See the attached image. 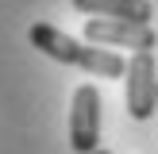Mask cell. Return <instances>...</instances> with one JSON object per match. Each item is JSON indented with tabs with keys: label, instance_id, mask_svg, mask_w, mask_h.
Instances as JSON below:
<instances>
[{
	"label": "cell",
	"instance_id": "1",
	"mask_svg": "<svg viewBox=\"0 0 158 154\" xmlns=\"http://www.w3.org/2000/svg\"><path fill=\"white\" fill-rule=\"evenodd\" d=\"M27 43L35 50H43L46 58L62 62V66H77L85 73H93V77H127V62L116 50H108V46H85L73 35L50 27V23H31Z\"/></svg>",
	"mask_w": 158,
	"mask_h": 154
},
{
	"label": "cell",
	"instance_id": "2",
	"mask_svg": "<svg viewBox=\"0 0 158 154\" xmlns=\"http://www.w3.org/2000/svg\"><path fill=\"white\" fill-rule=\"evenodd\" d=\"M100 89L97 85H77L73 108H69V146L73 154H93L100 150Z\"/></svg>",
	"mask_w": 158,
	"mask_h": 154
},
{
	"label": "cell",
	"instance_id": "3",
	"mask_svg": "<svg viewBox=\"0 0 158 154\" xmlns=\"http://www.w3.org/2000/svg\"><path fill=\"white\" fill-rule=\"evenodd\" d=\"M127 116L151 120L158 100V73H154V50H139L127 58Z\"/></svg>",
	"mask_w": 158,
	"mask_h": 154
},
{
	"label": "cell",
	"instance_id": "4",
	"mask_svg": "<svg viewBox=\"0 0 158 154\" xmlns=\"http://www.w3.org/2000/svg\"><path fill=\"white\" fill-rule=\"evenodd\" d=\"M85 38L97 46H131V50H154L158 35L151 23H131V19H104V15H93L85 23Z\"/></svg>",
	"mask_w": 158,
	"mask_h": 154
},
{
	"label": "cell",
	"instance_id": "5",
	"mask_svg": "<svg viewBox=\"0 0 158 154\" xmlns=\"http://www.w3.org/2000/svg\"><path fill=\"white\" fill-rule=\"evenodd\" d=\"M85 15H104V19H131V23H151L154 8L151 0H69Z\"/></svg>",
	"mask_w": 158,
	"mask_h": 154
},
{
	"label": "cell",
	"instance_id": "6",
	"mask_svg": "<svg viewBox=\"0 0 158 154\" xmlns=\"http://www.w3.org/2000/svg\"><path fill=\"white\" fill-rule=\"evenodd\" d=\"M93 154H112V150H93Z\"/></svg>",
	"mask_w": 158,
	"mask_h": 154
}]
</instances>
